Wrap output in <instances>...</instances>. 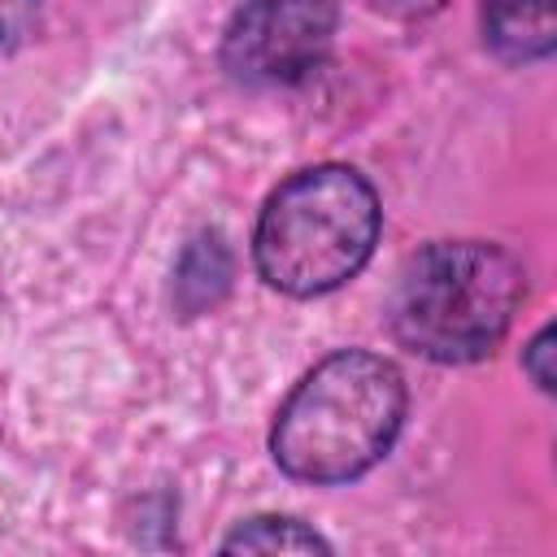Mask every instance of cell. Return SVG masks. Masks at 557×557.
<instances>
[{
	"label": "cell",
	"instance_id": "obj_1",
	"mask_svg": "<svg viewBox=\"0 0 557 557\" xmlns=\"http://www.w3.org/2000/svg\"><path fill=\"white\" fill-rule=\"evenodd\" d=\"M405 422V379L387 357L344 348L318 361L278 405L270 453L305 483H348L379 466Z\"/></svg>",
	"mask_w": 557,
	"mask_h": 557
},
{
	"label": "cell",
	"instance_id": "obj_2",
	"mask_svg": "<svg viewBox=\"0 0 557 557\" xmlns=\"http://www.w3.org/2000/svg\"><path fill=\"white\" fill-rule=\"evenodd\" d=\"M522 300V265L483 239H440L405 261L392 287V335L440 366L487 357Z\"/></svg>",
	"mask_w": 557,
	"mask_h": 557
},
{
	"label": "cell",
	"instance_id": "obj_3",
	"mask_svg": "<svg viewBox=\"0 0 557 557\" xmlns=\"http://www.w3.org/2000/svg\"><path fill=\"white\" fill-rule=\"evenodd\" d=\"M379 222V196L352 165L300 170L270 191L257 218V274L287 296L335 292L370 261Z\"/></svg>",
	"mask_w": 557,
	"mask_h": 557
},
{
	"label": "cell",
	"instance_id": "obj_4",
	"mask_svg": "<svg viewBox=\"0 0 557 557\" xmlns=\"http://www.w3.org/2000/svg\"><path fill=\"white\" fill-rule=\"evenodd\" d=\"M335 22V0H248L222 30V65L252 87L300 83L331 52Z\"/></svg>",
	"mask_w": 557,
	"mask_h": 557
},
{
	"label": "cell",
	"instance_id": "obj_5",
	"mask_svg": "<svg viewBox=\"0 0 557 557\" xmlns=\"http://www.w3.org/2000/svg\"><path fill=\"white\" fill-rule=\"evenodd\" d=\"M483 39L505 61H540L557 44L553 0H483Z\"/></svg>",
	"mask_w": 557,
	"mask_h": 557
},
{
	"label": "cell",
	"instance_id": "obj_6",
	"mask_svg": "<svg viewBox=\"0 0 557 557\" xmlns=\"http://www.w3.org/2000/svg\"><path fill=\"white\" fill-rule=\"evenodd\" d=\"M222 553H331V544L313 527H305L296 518L261 513V518L239 522L222 540Z\"/></svg>",
	"mask_w": 557,
	"mask_h": 557
},
{
	"label": "cell",
	"instance_id": "obj_7",
	"mask_svg": "<svg viewBox=\"0 0 557 557\" xmlns=\"http://www.w3.org/2000/svg\"><path fill=\"white\" fill-rule=\"evenodd\" d=\"M226 278H231V257H226L222 239H218V235L191 239V248H187L183 261H178V278H174L178 305H183L187 313L213 305V300L226 292Z\"/></svg>",
	"mask_w": 557,
	"mask_h": 557
},
{
	"label": "cell",
	"instance_id": "obj_8",
	"mask_svg": "<svg viewBox=\"0 0 557 557\" xmlns=\"http://www.w3.org/2000/svg\"><path fill=\"white\" fill-rule=\"evenodd\" d=\"M44 0H0V57H9L35 26Z\"/></svg>",
	"mask_w": 557,
	"mask_h": 557
},
{
	"label": "cell",
	"instance_id": "obj_9",
	"mask_svg": "<svg viewBox=\"0 0 557 557\" xmlns=\"http://www.w3.org/2000/svg\"><path fill=\"white\" fill-rule=\"evenodd\" d=\"M553 326H544L527 348H522V366H527V374H531V383L540 387V392H553V379H557V370H553Z\"/></svg>",
	"mask_w": 557,
	"mask_h": 557
},
{
	"label": "cell",
	"instance_id": "obj_10",
	"mask_svg": "<svg viewBox=\"0 0 557 557\" xmlns=\"http://www.w3.org/2000/svg\"><path fill=\"white\" fill-rule=\"evenodd\" d=\"M366 4L383 17H396V22H422V17L440 13L448 0H366Z\"/></svg>",
	"mask_w": 557,
	"mask_h": 557
}]
</instances>
